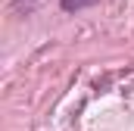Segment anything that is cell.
<instances>
[{
    "label": "cell",
    "instance_id": "1",
    "mask_svg": "<svg viewBox=\"0 0 134 131\" xmlns=\"http://www.w3.org/2000/svg\"><path fill=\"white\" fill-rule=\"evenodd\" d=\"M97 0H59V6L66 9V13H78V9H87V6H94Z\"/></svg>",
    "mask_w": 134,
    "mask_h": 131
}]
</instances>
